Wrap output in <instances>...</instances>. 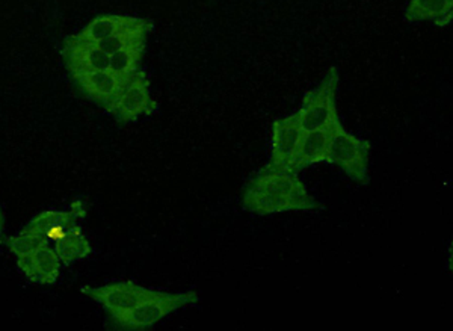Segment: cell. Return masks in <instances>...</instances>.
I'll return each instance as SVG.
<instances>
[{
    "label": "cell",
    "mask_w": 453,
    "mask_h": 331,
    "mask_svg": "<svg viewBox=\"0 0 453 331\" xmlns=\"http://www.w3.org/2000/svg\"><path fill=\"white\" fill-rule=\"evenodd\" d=\"M371 142L367 140L357 138L340 125L335 129L334 136L331 141L330 155L326 164L339 166L360 185L369 183V159H371Z\"/></svg>",
    "instance_id": "obj_4"
},
{
    "label": "cell",
    "mask_w": 453,
    "mask_h": 331,
    "mask_svg": "<svg viewBox=\"0 0 453 331\" xmlns=\"http://www.w3.org/2000/svg\"><path fill=\"white\" fill-rule=\"evenodd\" d=\"M339 83V68L331 67L319 85L305 93L301 108L295 112L304 132L322 129L340 121L337 111Z\"/></svg>",
    "instance_id": "obj_3"
},
{
    "label": "cell",
    "mask_w": 453,
    "mask_h": 331,
    "mask_svg": "<svg viewBox=\"0 0 453 331\" xmlns=\"http://www.w3.org/2000/svg\"><path fill=\"white\" fill-rule=\"evenodd\" d=\"M157 109L159 106L150 94L149 78L145 72L138 70L126 82L108 112L121 125H130L141 117L156 114Z\"/></svg>",
    "instance_id": "obj_6"
},
{
    "label": "cell",
    "mask_w": 453,
    "mask_h": 331,
    "mask_svg": "<svg viewBox=\"0 0 453 331\" xmlns=\"http://www.w3.org/2000/svg\"><path fill=\"white\" fill-rule=\"evenodd\" d=\"M62 58L70 74L108 70L111 57L97 42H87L79 35L67 36L62 44Z\"/></svg>",
    "instance_id": "obj_10"
},
{
    "label": "cell",
    "mask_w": 453,
    "mask_h": 331,
    "mask_svg": "<svg viewBox=\"0 0 453 331\" xmlns=\"http://www.w3.org/2000/svg\"><path fill=\"white\" fill-rule=\"evenodd\" d=\"M2 230H4V213L0 211V236H2Z\"/></svg>",
    "instance_id": "obj_19"
},
{
    "label": "cell",
    "mask_w": 453,
    "mask_h": 331,
    "mask_svg": "<svg viewBox=\"0 0 453 331\" xmlns=\"http://www.w3.org/2000/svg\"><path fill=\"white\" fill-rule=\"evenodd\" d=\"M452 19L453 0H408L407 23L431 21L435 27H446L452 23Z\"/></svg>",
    "instance_id": "obj_13"
},
{
    "label": "cell",
    "mask_w": 453,
    "mask_h": 331,
    "mask_svg": "<svg viewBox=\"0 0 453 331\" xmlns=\"http://www.w3.org/2000/svg\"><path fill=\"white\" fill-rule=\"evenodd\" d=\"M153 21L149 19H140L136 17L134 23L119 29L117 34L106 38L104 42H98V46L108 53L109 57L115 52H119L124 47L136 46V44H145L150 32L153 31Z\"/></svg>",
    "instance_id": "obj_15"
},
{
    "label": "cell",
    "mask_w": 453,
    "mask_h": 331,
    "mask_svg": "<svg viewBox=\"0 0 453 331\" xmlns=\"http://www.w3.org/2000/svg\"><path fill=\"white\" fill-rule=\"evenodd\" d=\"M87 215V207L82 200H76L67 211H44L32 218L31 221L21 228L20 233L6 241L11 253H27L38 245H53L68 228L79 224Z\"/></svg>",
    "instance_id": "obj_1"
},
{
    "label": "cell",
    "mask_w": 453,
    "mask_h": 331,
    "mask_svg": "<svg viewBox=\"0 0 453 331\" xmlns=\"http://www.w3.org/2000/svg\"><path fill=\"white\" fill-rule=\"evenodd\" d=\"M145 44L124 47L119 52L111 55L109 70L119 74L121 78H130L132 74L140 70L142 58H144Z\"/></svg>",
    "instance_id": "obj_18"
},
{
    "label": "cell",
    "mask_w": 453,
    "mask_h": 331,
    "mask_svg": "<svg viewBox=\"0 0 453 331\" xmlns=\"http://www.w3.org/2000/svg\"><path fill=\"white\" fill-rule=\"evenodd\" d=\"M340 125L342 123L337 121L334 125L326 126V127H322V129L305 132L303 141H301V145H299L298 155L295 158L294 164L290 166L288 170H292L296 174H299L301 171L309 168V166L328 161L331 141H333V136H334L335 129Z\"/></svg>",
    "instance_id": "obj_12"
},
{
    "label": "cell",
    "mask_w": 453,
    "mask_h": 331,
    "mask_svg": "<svg viewBox=\"0 0 453 331\" xmlns=\"http://www.w3.org/2000/svg\"><path fill=\"white\" fill-rule=\"evenodd\" d=\"M304 134L296 114L275 119L271 132V159L266 166L290 168L298 155Z\"/></svg>",
    "instance_id": "obj_8"
},
{
    "label": "cell",
    "mask_w": 453,
    "mask_h": 331,
    "mask_svg": "<svg viewBox=\"0 0 453 331\" xmlns=\"http://www.w3.org/2000/svg\"><path fill=\"white\" fill-rule=\"evenodd\" d=\"M62 264H73L87 259L91 254V243L82 232L81 223L74 224L52 245Z\"/></svg>",
    "instance_id": "obj_16"
},
{
    "label": "cell",
    "mask_w": 453,
    "mask_h": 331,
    "mask_svg": "<svg viewBox=\"0 0 453 331\" xmlns=\"http://www.w3.org/2000/svg\"><path fill=\"white\" fill-rule=\"evenodd\" d=\"M16 258L21 273L32 283L53 285L59 277L62 262L52 245H38Z\"/></svg>",
    "instance_id": "obj_11"
},
{
    "label": "cell",
    "mask_w": 453,
    "mask_h": 331,
    "mask_svg": "<svg viewBox=\"0 0 453 331\" xmlns=\"http://www.w3.org/2000/svg\"><path fill=\"white\" fill-rule=\"evenodd\" d=\"M136 17L121 16V14H104L98 16L94 20L89 21L82 32H79L78 35L87 42H102L117 34L119 29L127 27L130 23H134Z\"/></svg>",
    "instance_id": "obj_17"
},
{
    "label": "cell",
    "mask_w": 453,
    "mask_h": 331,
    "mask_svg": "<svg viewBox=\"0 0 453 331\" xmlns=\"http://www.w3.org/2000/svg\"><path fill=\"white\" fill-rule=\"evenodd\" d=\"M82 294L88 298L100 303L104 305V311L108 312V315L113 316L119 312L134 309L144 301L155 298L159 296L160 292L142 288V286L127 280V281H117V283H109V285L98 286V288L83 286Z\"/></svg>",
    "instance_id": "obj_7"
},
{
    "label": "cell",
    "mask_w": 453,
    "mask_h": 331,
    "mask_svg": "<svg viewBox=\"0 0 453 331\" xmlns=\"http://www.w3.org/2000/svg\"><path fill=\"white\" fill-rule=\"evenodd\" d=\"M72 78L88 99L93 100L94 104H100L106 111L111 109L124 85L129 81V78H121L109 68L76 73L72 74Z\"/></svg>",
    "instance_id": "obj_9"
},
{
    "label": "cell",
    "mask_w": 453,
    "mask_h": 331,
    "mask_svg": "<svg viewBox=\"0 0 453 331\" xmlns=\"http://www.w3.org/2000/svg\"><path fill=\"white\" fill-rule=\"evenodd\" d=\"M200 301L198 292H160L159 296L144 301L129 311L119 312L111 316V324L119 330H147L162 321L165 316L186 305H196Z\"/></svg>",
    "instance_id": "obj_2"
},
{
    "label": "cell",
    "mask_w": 453,
    "mask_h": 331,
    "mask_svg": "<svg viewBox=\"0 0 453 331\" xmlns=\"http://www.w3.org/2000/svg\"><path fill=\"white\" fill-rule=\"evenodd\" d=\"M247 188L257 189V191L268 192L273 196L288 198L296 203L301 211H314L320 209L319 203L316 202L310 196L307 188L303 181L299 179V174L294 173L288 168H273V166H263L258 170L250 181Z\"/></svg>",
    "instance_id": "obj_5"
},
{
    "label": "cell",
    "mask_w": 453,
    "mask_h": 331,
    "mask_svg": "<svg viewBox=\"0 0 453 331\" xmlns=\"http://www.w3.org/2000/svg\"><path fill=\"white\" fill-rule=\"evenodd\" d=\"M242 206L250 212L257 215H273V213L288 212V211H301L296 203L288 198L273 196L268 192L257 191L251 188L243 187Z\"/></svg>",
    "instance_id": "obj_14"
}]
</instances>
